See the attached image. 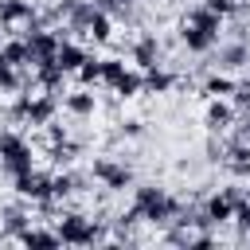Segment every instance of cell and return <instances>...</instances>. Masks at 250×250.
I'll use <instances>...</instances> for the list:
<instances>
[{"instance_id": "cell-1", "label": "cell", "mask_w": 250, "mask_h": 250, "mask_svg": "<svg viewBox=\"0 0 250 250\" xmlns=\"http://www.w3.org/2000/svg\"><path fill=\"white\" fill-rule=\"evenodd\" d=\"M133 203L141 207V215H145V223H152V227H168V223H176V215H180V207H184V199L180 195H172L168 188H160V184H133Z\"/></svg>"}, {"instance_id": "cell-2", "label": "cell", "mask_w": 250, "mask_h": 250, "mask_svg": "<svg viewBox=\"0 0 250 250\" xmlns=\"http://www.w3.org/2000/svg\"><path fill=\"white\" fill-rule=\"evenodd\" d=\"M31 160H35V156H31V141L20 137L16 129H4V133H0V168L16 180V176H23V172L35 168Z\"/></svg>"}, {"instance_id": "cell-3", "label": "cell", "mask_w": 250, "mask_h": 250, "mask_svg": "<svg viewBox=\"0 0 250 250\" xmlns=\"http://www.w3.org/2000/svg\"><path fill=\"white\" fill-rule=\"evenodd\" d=\"M90 176H94L102 188H109V191H125V188H133V184H137L133 160H125V156H94Z\"/></svg>"}, {"instance_id": "cell-4", "label": "cell", "mask_w": 250, "mask_h": 250, "mask_svg": "<svg viewBox=\"0 0 250 250\" xmlns=\"http://www.w3.org/2000/svg\"><path fill=\"white\" fill-rule=\"evenodd\" d=\"M223 141H227V160H223V168H227L234 180H250V141L238 137L234 129L223 133Z\"/></svg>"}, {"instance_id": "cell-5", "label": "cell", "mask_w": 250, "mask_h": 250, "mask_svg": "<svg viewBox=\"0 0 250 250\" xmlns=\"http://www.w3.org/2000/svg\"><path fill=\"white\" fill-rule=\"evenodd\" d=\"M12 184H16V195H23V199H31V203L55 195V172H39V168H31V172L16 176Z\"/></svg>"}, {"instance_id": "cell-6", "label": "cell", "mask_w": 250, "mask_h": 250, "mask_svg": "<svg viewBox=\"0 0 250 250\" xmlns=\"http://www.w3.org/2000/svg\"><path fill=\"white\" fill-rule=\"evenodd\" d=\"M246 66H250V39H227V43L215 47V70L234 74V70H246Z\"/></svg>"}, {"instance_id": "cell-7", "label": "cell", "mask_w": 250, "mask_h": 250, "mask_svg": "<svg viewBox=\"0 0 250 250\" xmlns=\"http://www.w3.org/2000/svg\"><path fill=\"white\" fill-rule=\"evenodd\" d=\"M23 39H27V51H31V66L55 62V55H59V47H62V39H59V31H55V27H43V31H27Z\"/></svg>"}, {"instance_id": "cell-8", "label": "cell", "mask_w": 250, "mask_h": 250, "mask_svg": "<svg viewBox=\"0 0 250 250\" xmlns=\"http://www.w3.org/2000/svg\"><path fill=\"white\" fill-rule=\"evenodd\" d=\"M234 121H238V109H234L230 98H211V102H207V113H203L207 133H230Z\"/></svg>"}, {"instance_id": "cell-9", "label": "cell", "mask_w": 250, "mask_h": 250, "mask_svg": "<svg viewBox=\"0 0 250 250\" xmlns=\"http://www.w3.org/2000/svg\"><path fill=\"white\" fill-rule=\"evenodd\" d=\"M160 55H164V43L156 39V31L137 35V39H133V47H129V59H133V66H137V70L156 66V62H160Z\"/></svg>"}, {"instance_id": "cell-10", "label": "cell", "mask_w": 250, "mask_h": 250, "mask_svg": "<svg viewBox=\"0 0 250 250\" xmlns=\"http://www.w3.org/2000/svg\"><path fill=\"white\" fill-rule=\"evenodd\" d=\"M27 227H31V211H27L23 195H20L16 203H4V207H0V230H4L12 242H16V234L27 230Z\"/></svg>"}, {"instance_id": "cell-11", "label": "cell", "mask_w": 250, "mask_h": 250, "mask_svg": "<svg viewBox=\"0 0 250 250\" xmlns=\"http://www.w3.org/2000/svg\"><path fill=\"white\" fill-rule=\"evenodd\" d=\"M180 43L191 51V55H211L219 47V35L207 31V27H195V23H180Z\"/></svg>"}, {"instance_id": "cell-12", "label": "cell", "mask_w": 250, "mask_h": 250, "mask_svg": "<svg viewBox=\"0 0 250 250\" xmlns=\"http://www.w3.org/2000/svg\"><path fill=\"white\" fill-rule=\"evenodd\" d=\"M31 16H35V4L31 0H0V27L20 31Z\"/></svg>"}, {"instance_id": "cell-13", "label": "cell", "mask_w": 250, "mask_h": 250, "mask_svg": "<svg viewBox=\"0 0 250 250\" xmlns=\"http://www.w3.org/2000/svg\"><path fill=\"white\" fill-rule=\"evenodd\" d=\"M62 109H66L70 117L86 121V117H94V113H98V98H94V90H90V86H82V90H74V94H62Z\"/></svg>"}, {"instance_id": "cell-14", "label": "cell", "mask_w": 250, "mask_h": 250, "mask_svg": "<svg viewBox=\"0 0 250 250\" xmlns=\"http://www.w3.org/2000/svg\"><path fill=\"white\" fill-rule=\"evenodd\" d=\"M55 113H59V98L55 94L27 98V125H47V121H55Z\"/></svg>"}, {"instance_id": "cell-15", "label": "cell", "mask_w": 250, "mask_h": 250, "mask_svg": "<svg viewBox=\"0 0 250 250\" xmlns=\"http://www.w3.org/2000/svg\"><path fill=\"white\" fill-rule=\"evenodd\" d=\"M90 59V51L82 47V43H74V39H62V47H59V55H55V62L66 70V74H78V66Z\"/></svg>"}, {"instance_id": "cell-16", "label": "cell", "mask_w": 250, "mask_h": 250, "mask_svg": "<svg viewBox=\"0 0 250 250\" xmlns=\"http://www.w3.org/2000/svg\"><path fill=\"white\" fill-rule=\"evenodd\" d=\"M16 242H20V246H35V250H51V246H59L62 238H59V230L27 227V230H20V234H16Z\"/></svg>"}, {"instance_id": "cell-17", "label": "cell", "mask_w": 250, "mask_h": 250, "mask_svg": "<svg viewBox=\"0 0 250 250\" xmlns=\"http://www.w3.org/2000/svg\"><path fill=\"white\" fill-rule=\"evenodd\" d=\"M35 78H39V86L47 90V94H62V86H66V70L59 66V62H43V66H35Z\"/></svg>"}, {"instance_id": "cell-18", "label": "cell", "mask_w": 250, "mask_h": 250, "mask_svg": "<svg viewBox=\"0 0 250 250\" xmlns=\"http://www.w3.org/2000/svg\"><path fill=\"white\" fill-rule=\"evenodd\" d=\"M176 82H180V78H176V74H172L168 66H160V62L145 70V94H168V90H172Z\"/></svg>"}, {"instance_id": "cell-19", "label": "cell", "mask_w": 250, "mask_h": 250, "mask_svg": "<svg viewBox=\"0 0 250 250\" xmlns=\"http://www.w3.org/2000/svg\"><path fill=\"white\" fill-rule=\"evenodd\" d=\"M199 94H207V98H230V94H234V78H230L227 70H215V74L203 78Z\"/></svg>"}, {"instance_id": "cell-20", "label": "cell", "mask_w": 250, "mask_h": 250, "mask_svg": "<svg viewBox=\"0 0 250 250\" xmlns=\"http://www.w3.org/2000/svg\"><path fill=\"white\" fill-rule=\"evenodd\" d=\"M203 207H207V215L215 219V227H223V223H230V219H234V203H230L223 191H215V195H203Z\"/></svg>"}, {"instance_id": "cell-21", "label": "cell", "mask_w": 250, "mask_h": 250, "mask_svg": "<svg viewBox=\"0 0 250 250\" xmlns=\"http://www.w3.org/2000/svg\"><path fill=\"white\" fill-rule=\"evenodd\" d=\"M184 23H195V27H207V31H223V16H215L207 4H195V8H188V16H184Z\"/></svg>"}, {"instance_id": "cell-22", "label": "cell", "mask_w": 250, "mask_h": 250, "mask_svg": "<svg viewBox=\"0 0 250 250\" xmlns=\"http://www.w3.org/2000/svg\"><path fill=\"white\" fill-rule=\"evenodd\" d=\"M113 94H117L121 102H129V98L145 94V70H125V74H121V82L113 86Z\"/></svg>"}, {"instance_id": "cell-23", "label": "cell", "mask_w": 250, "mask_h": 250, "mask_svg": "<svg viewBox=\"0 0 250 250\" xmlns=\"http://www.w3.org/2000/svg\"><path fill=\"white\" fill-rule=\"evenodd\" d=\"M86 39L109 43V39H113V16H109V12H94V20H90V27H86Z\"/></svg>"}, {"instance_id": "cell-24", "label": "cell", "mask_w": 250, "mask_h": 250, "mask_svg": "<svg viewBox=\"0 0 250 250\" xmlns=\"http://www.w3.org/2000/svg\"><path fill=\"white\" fill-rule=\"evenodd\" d=\"M0 55H4L12 66H31V51H27V39H23V35H20V39H4Z\"/></svg>"}, {"instance_id": "cell-25", "label": "cell", "mask_w": 250, "mask_h": 250, "mask_svg": "<svg viewBox=\"0 0 250 250\" xmlns=\"http://www.w3.org/2000/svg\"><path fill=\"white\" fill-rule=\"evenodd\" d=\"M0 94H20V66L0 55Z\"/></svg>"}, {"instance_id": "cell-26", "label": "cell", "mask_w": 250, "mask_h": 250, "mask_svg": "<svg viewBox=\"0 0 250 250\" xmlns=\"http://www.w3.org/2000/svg\"><path fill=\"white\" fill-rule=\"evenodd\" d=\"M203 160H207V164H223V160H227V141H223V133H211V137H207Z\"/></svg>"}, {"instance_id": "cell-27", "label": "cell", "mask_w": 250, "mask_h": 250, "mask_svg": "<svg viewBox=\"0 0 250 250\" xmlns=\"http://www.w3.org/2000/svg\"><path fill=\"white\" fill-rule=\"evenodd\" d=\"M78 82H82V86H98V82H102V59L90 55V59L78 66Z\"/></svg>"}, {"instance_id": "cell-28", "label": "cell", "mask_w": 250, "mask_h": 250, "mask_svg": "<svg viewBox=\"0 0 250 250\" xmlns=\"http://www.w3.org/2000/svg\"><path fill=\"white\" fill-rule=\"evenodd\" d=\"M125 70H129V66H125L121 59H102V82H105L109 90L121 82V74H125Z\"/></svg>"}, {"instance_id": "cell-29", "label": "cell", "mask_w": 250, "mask_h": 250, "mask_svg": "<svg viewBox=\"0 0 250 250\" xmlns=\"http://www.w3.org/2000/svg\"><path fill=\"white\" fill-rule=\"evenodd\" d=\"M230 102H234V109H238V113H250V78H238V82H234Z\"/></svg>"}, {"instance_id": "cell-30", "label": "cell", "mask_w": 250, "mask_h": 250, "mask_svg": "<svg viewBox=\"0 0 250 250\" xmlns=\"http://www.w3.org/2000/svg\"><path fill=\"white\" fill-rule=\"evenodd\" d=\"M234 227H238V238H250V195L234 207Z\"/></svg>"}, {"instance_id": "cell-31", "label": "cell", "mask_w": 250, "mask_h": 250, "mask_svg": "<svg viewBox=\"0 0 250 250\" xmlns=\"http://www.w3.org/2000/svg\"><path fill=\"white\" fill-rule=\"evenodd\" d=\"M117 133L121 137H141L145 133V121L141 117H125V121H117Z\"/></svg>"}, {"instance_id": "cell-32", "label": "cell", "mask_w": 250, "mask_h": 250, "mask_svg": "<svg viewBox=\"0 0 250 250\" xmlns=\"http://www.w3.org/2000/svg\"><path fill=\"white\" fill-rule=\"evenodd\" d=\"M43 129H47V145H59V141H66V137H70V133H66V125H59V121H47Z\"/></svg>"}, {"instance_id": "cell-33", "label": "cell", "mask_w": 250, "mask_h": 250, "mask_svg": "<svg viewBox=\"0 0 250 250\" xmlns=\"http://www.w3.org/2000/svg\"><path fill=\"white\" fill-rule=\"evenodd\" d=\"M234 133L250 141V113H238V125H234Z\"/></svg>"}, {"instance_id": "cell-34", "label": "cell", "mask_w": 250, "mask_h": 250, "mask_svg": "<svg viewBox=\"0 0 250 250\" xmlns=\"http://www.w3.org/2000/svg\"><path fill=\"white\" fill-rule=\"evenodd\" d=\"M117 4H145V0H117Z\"/></svg>"}, {"instance_id": "cell-35", "label": "cell", "mask_w": 250, "mask_h": 250, "mask_svg": "<svg viewBox=\"0 0 250 250\" xmlns=\"http://www.w3.org/2000/svg\"><path fill=\"white\" fill-rule=\"evenodd\" d=\"M0 47H4V35H0Z\"/></svg>"}]
</instances>
